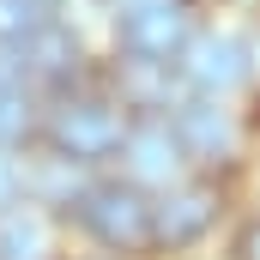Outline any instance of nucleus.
I'll return each mask as SVG.
<instances>
[{"label":"nucleus","mask_w":260,"mask_h":260,"mask_svg":"<svg viewBox=\"0 0 260 260\" xmlns=\"http://www.w3.org/2000/svg\"><path fill=\"white\" fill-rule=\"evenodd\" d=\"M43 145L67 164H103L127 145V121L109 97H61L43 115Z\"/></svg>","instance_id":"obj_1"},{"label":"nucleus","mask_w":260,"mask_h":260,"mask_svg":"<svg viewBox=\"0 0 260 260\" xmlns=\"http://www.w3.org/2000/svg\"><path fill=\"white\" fill-rule=\"evenodd\" d=\"M73 218L85 224L91 242H103L109 254H139L151 248V218H157V200H145V188L121 182H91L85 200L73 206Z\"/></svg>","instance_id":"obj_2"},{"label":"nucleus","mask_w":260,"mask_h":260,"mask_svg":"<svg viewBox=\"0 0 260 260\" xmlns=\"http://www.w3.org/2000/svg\"><path fill=\"white\" fill-rule=\"evenodd\" d=\"M115 43L127 61H182L188 43H194V24H188V6H127L115 12Z\"/></svg>","instance_id":"obj_3"},{"label":"nucleus","mask_w":260,"mask_h":260,"mask_svg":"<svg viewBox=\"0 0 260 260\" xmlns=\"http://www.w3.org/2000/svg\"><path fill=\"white\" fill-rule=\"evenodd\" d=\"M121 157H127V182L133 188H176V176H182V164H188V145H182L176 121L139 115V121L127 127Z\"/></svg>","instance_id":"obj_4"},{"label":"nucleus","mask_w":260,"mask_h":260,"mask_svg":"<svg viewBox=\"0 0 260 260\" xmlns=\"http://www.w3.org/2000/svg\"><path fill=\"white\" fill-rule=\"evenodd\" d=\"M182 79L194 85V97H224L230 85L248 79V43L230 30H200L182 55Z\"/></svg>","instance_id":"obj_5"},{"label":"nucleus","mask_w":260,"mask_h":260,"mask_svg":"<svg viewBox=\"0 0 260 260\" xmlns=\"http://www.w3.org/2000/svg\"><path fill=\"white\" fill-rule=\"evenodd\" d=\"M218 188L212 182H182V188H170V194L157 200V218H151V248H188L200 242L206 230H212V218H218Z\"/></svg>","instance_id":"obj_6"},{"label":"nucleus","mask_w":260,"mask_h":260,"mask_svg":"<svg viewBox=\"0 0 260 260\" xmlns=\"http://www.w3.org/2000/svg\"><path fill=\"white\" fill-rule=\"evenodd\" d=\"M176 133H182L188 157H200V164H224L236 151V121H230V109H218V97L176 103Z\"/></svg>","instance_id":"obj_7"},{"label":"nucleus","mask_w":260,"mask_h":260,"mask_svg":"<svg viewBox=\"0 0 260 260\" xmlns=\"http://www.w3.org/2000/svg\"><path fill=\"white\" fill-rule=\"evenodd\" d=\"M79 37L67 30V24H49V30H37L30 43H24V67H30V79L37 85H55V91H67L73 79H79Z\"/></svg>","instance_id":"obj_8"},{"label":"nucleus","mask_w":260,"mask_h":260,"mask_svg":"<svg viewBox=\"0 0 260 260\" xmlns=\"http://www.w3.org/2000/svg\"><path fill=\"white\" fill-rule=\"evenodd\" d=\"M0 260H55L49 224H43L30 206H12V212H0Z\"/></svg>","instance_id":"obj_9"},{"label":"nucleus","mask_w":260,"mask_h":260,"mask_svg":"<svg viewBox=\"0 0 260 260\" xmlns=\"http://www.w3.org/2000/svg\"><path fill=\"white\" fill-rule=\"evenodd\" d=\"M121 103L133 109H170V67L157 61H121Z\"/></svg>","instance_id":"obj_10"},{"label":"nucleus","mask_w":260,"mask_h":260,"mask_svg":"<svg viewBox=\"0 0 260 260\" xmlns=\"http://www.w3.org/2000/svg\"><path fill=\"white\" fill-rule=\"evenodd\" d=\"M49 24H61L55 0H0V43H30Z\"/></svg>","instance_id":"obj_11"},{"label":"nucleus","mask_w":260,"mask_h":260,"mask_svg":"<svg viewBox=\"0 0 260 260\" xmlns=\"http://www.w3.org/2000/svg\"><path fill=\"white\" fill-rule=\"evenodd\" d=\"M30 103H24V91H0V151L6 145H18V139H30Z\"/></svg>","instance_id":"obj_12"},{"label":"nucleus","mask_w":260,"mask_h":260,"mask_svg":"<svg viewBox=\"0 0 260 260\" xmlns=\"http://www.w3.org/2000/svg\"><path fill=\"white\" fill-rule=\"evenodd\" d=\"M18 188H24V176H18V164L0 151V212H12V206H18Z\"/></svg>","instance_id":"obj_13"},{"label":"nucleus","mask_w":260,"mask_h":260,"mask_svg":"<svg viewBox=\"0 0 260 260\" xmlns=\"http://www.w3.org/2000/svg\"><path fill=\"white\" fill-rule=\"evenodd\" d=\"M236 260H260V212L236 230Z\"/></svg>","instance_id":"obj_14"},{"label":"nucleus","mask_w":260,"mask_h":260,"mask_svg":"<svg viewBox=\"0 0 260 260\" xmlns=\"http://www.w3.org/2000/svg\"><path fill=\"white\" fill-rule=\"evenodd\" d=\"M115 6L127 12V6H188V0H115Z\"/></svg>","instance_id":"obj_15"},{"label":"nucleus","mask_w":260,"mask_h":260,"mask_svg":"<svg viewBox=\"0 0 260 260\" xmlns=\"http://www.w3.org/2000/svg\"><path fill=\"white\" fill-rule=\"evenodd\" d=\"M85 260H121V254H85Z\"/></svg>","instance_id":"obj_16"}]
</instances>
